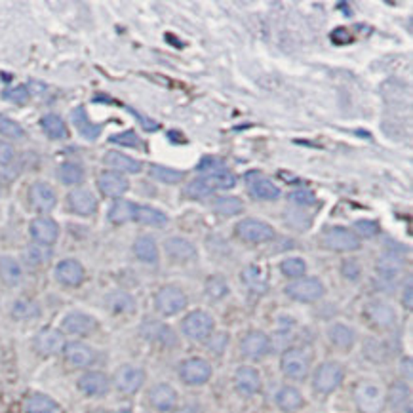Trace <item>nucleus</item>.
Listing matches in <instances>:
<instances>
[{"mask_svg": "<svg viewBox=\"0 0 413 413\" xmlns=\"http://www.w3.org/2000/svg\"><path fill=\"white\" fill-rule=\"evenodd\" d=\"M366 316L377 328H392L396 324V311L385 301H371L366 306Z\"/></svg>", "mask_w": 413, "mask_h": 413, "instance_id": "nucleus-19", "label": "nucleus"}, {"mask_svg": "<svg viewBox=\"0 0 413 413\" xmlns=\"http://www.w3.org/2000/svg\"><path fill=\"white\" fill-rule=\"evenodd\" d=\"M71 118H72V124H75V128L79 130V134L84 137V139L93 141V139H98V137H100L103 126H101V124H93V122L90 120L88 113H86L84 107L75 109L71 114Z\"/></svg>", "mask_w": 413, "mask_h": 413, "instance_id": "nucleus-28", "label": "nucleus"}, {"mask_svg": "<svg viewBox=\"0 0 413 413\" xmlns=\"http://www.w3.org/2000/svg\"><path fill=\"white\" fill-rule=\"evenodd\" d=\"M280 271H282L284 276L297 280V278L305 276L306 263L301 257H288V259H284V261L280 263Z\"/></svg>", "mask_w": 413, "mask_h": 413, "instance_id": "nucleus-48", "label": "nucleus"}, {"mask_svg": "<svg viewBox=\"0 0 413 413\" xmlns=\"http://www.w3.org/2000/svg\"><path fill=\"white\" fill-rule=\"evenodd\" d=\"M105 305L111 313L114 314H128L136 311V299L134 295H130L128 292H122V290H116V292H111L105 297Z\"/></svg>", "mask_w": 413, "mask_h": 413, "instance_id": "nucleus-32", "label": "nucleus"}, {"mask_svg": "<svg viewBox=\"0 0 413 413\" xmlns=\"http://www.w3.org/2000/svg\"><path fill=\"white\" fill-rule=\"evenodd\" d=\"M150 178L157 179L160 183H166V185H178L179 181H183L185 173L181 170H173V168H168V166H160V164H153L149 168Z\"/></svg>", "mask_w": 413, "mask_h": 413, "instance_id": "nucleus-44", "label": "nucleus"}, {"mask_svg": "<svg viewBox=\"0 0 413 413\" xmlns=\"http://www.w3.org/2000/svg\"><path fill=\"white\" fill-rule=\"evenodd\" d=\"M52 257V251L48 246H42V244H31L25 248L23 251V259L25 263L31 265V267H40V265L48 263Z\"/></svg>", "mask_w": 413, "mask_h": 413, "instance_id": "nucleus-45", "label": "nucleus"}, {"mask_svg": "<svg viewBox=\"0 0 413 413\" xmlns=\"http://www.w3.org/2000/svg\"><path fill=\"white\" fill-rule=\"evenodd\" d=\"M206 345H208V350H210V352H214V354L221 357V354L227 350L228 334L227 332H217V334H212L206 339Z\"/></svg>", "mask_w": 413, "mask_h": 413, "instance_id": "nucleus-52", "label": "nucleus"}, {"mask_svg": "<svg viewBox=\"0 0 413 413\" xmlns=\"http://www.w3.org/2000/svg\"><path fill=\"white\" fill-rule=\"evenodd\" d=\"M166 254L170 256V259L173 261H194L198 257V251L194 248L193 242H189L187 238H181V236H171L164 242Z\"/></svg>", "mask_w": 413, "mask_h": 413, "instance_id": "nucleus-24", "label": "nucleus"}, {"mask_svg": "<svg viewBox=\"0 0 413 413\" xmlns=\"http://www.w3.org/2000/svg\"><path fill=\"white\" fill-rule=\"evenodd\" d=\"M98 320L93 318L92 314L88 313H80V311H75V313L65 314V318L61 320V329L65 334L69 335H92L95 329H98Z\"/></svg>", "mask_w": 413, "mask_h": 413, "instance_id": "nucleus-12", "label": "nucleus"}, {"mask_svg": "<svg viewBox=\"0 0 413 413\" xmlns=\"http://www.w3.org/2000/svg\"><path fill=\"white\" fill-rule=\"evenodd\" d=\"M202 179H206L214 191L215 189H223V191H225V189H233V187L236 185L235 173L228 170L227 166H223V168H219V170L215 171H210V173H206Z\"/></svg>", "mask_w": 413, "mask_h": 413, "instance_id": "nucleus-42", "label": "nucleus"}, {"mask_svg": "<svg viewBox=\"0 0 413 413\" xmlns=\"http://www.w3.org/2000/svg\"><path fill=\"white\" fill-rule=\"evenodd\" d=\"M215 322L206 311H193L181 320V334L191 341H206L214 334Z\"/></svg>", "mask_w": 413, "mask_h": 413, "instance_id": "nucleus-3", "label": "nucleus"}, {"mask_svg": "<svg viewBox=\"0 0 413 413\" xmlns=\"http://www.w3.org/2000/svg\"><path fill=\"white\" fill-rule=\"evenodd\" d=\"M242 282L249 292L261 295L269 290V272L261 265H248L242 271Z\"/></svg>", "mask_w": 413, "mask_h": 413, "instance_id": "nucleus-27", "label": "nucleus"}, {"mask_svg": "<svg viewBox=\"0 0 413 413\" xmlns=\"http://www.w3.org/2000/svg\"><path fill=\"white\" fill-rule=\"evenodd\" d=\"M67 204L72 214L80 215V217H88V215L95 214L98 210V200L90 191L86 189H77L67 196Z\"/></svg>", "mask_w": 413, "mask_h": 413, "instance_id": "nucleus-22", "label": "nucleus"}, {"mask_svg": "<svg viewBox=\"0 0 413 413\" xmlns=\"http://www.w3.org/2000/svg\"><path fill=\"white\" fill-rule=\"evenodd\" d=\"M98 187L105 196L120 198L122 194L130 189V181L118 171H103L98 178Z\"/></svg>", "mask_w": 413, "mask_h": 413, "instance_id": "nucleus-20", "label": "nucleus"}, {"mask_svg": "<svg viewBox=\"0 0 413 413\" xmlns=\"http://www.w3.org/2000/svg\"><path fill=\"white\" fill-rule=\"evenodd\" d=\"M40 126H42L44 134L50 137V139H65V137L69 136L67 124L57 114H46V116H42Z\"/></svg>", "mask_w": 413, "mask_h": 413, "instance_id": "nucleus-40", "label": "nucleus"}, {"mask_svg": "<svg viewBox=\"0 0 413 413\" xmlns=\"http://www.w3.org/2000/svg\"><path fill=\"white\" fill-rule=\"evenodd\" d=\"M4 95V100L12 101V103H27L29 101V90L27 86H14V88H8L6 92L2 93Z\"/></svg>", "mask_w": 413, "mask_h": 413, "instance_id": "nucleus-56", "label": "nucleus"}, {"mask_svg": "<svg viewBox=\"0 0 413 413\" xmlns=\"http://www.w3.org/2000/svg\"><path fill=\"white\" fill-rule=\"evenodd\" d=\"M240 350L246 358H263L269 350H271V337L263 332H249L244 335L242 343H240Z\"/></svg>", "mask_w": 413, "mask_h": 413, "instance_id": "nucleus-15", "label": "nucleus"}, {"mask_svg": "<svg viewBox=\"0 0 413 413\" xmlns=\"http://www.w3.org/2000/svg\"><path fill=\"white\" fill-rule=\"evenodd\" d=\"M179 379L185 383V385L191 387H200V385H206L208 381L212 379V366L208 360L200 357H193V358H187L183 362L179 364Z\"/></svg>", "mask_w": 413, "mask_h": 413, "instance_id": "nucleus-5", "label": "nucleus"}, {"mask_svg": "<svg viewBox=\"0 0 413 413\" xmlns=\"http://www.w3.org/2000/svg\"><path fill=\"white\" fill-rule=\"evenodd\" d=\"M322 246L334 251H357L360 249V238L350 228L329 227L322 233Z\"/></svg>", "mask_w": 413, "mask_h": 413, "instance_id": "nucleus-8", "label": "nucleus"}, {"mask_svg": "<svg viewBox=\"0 0 413 413\" xmlns=\"http://www.w3.org/2000/svg\"><path fill=\"white\" fill-rule=\"evenodd\" d=\"M0 193H2V189H0Z\"/></svg>", "mask_w": 413, "mask_h": 413, "instance_id": "nucleus-64", "label": "nucleus"}, {"mask_svg": "<svg viewBox=\"0 0 413 413\" xmlns=\"http://www.w3.org/2000/svg\"><path fill=\"white\" fill-rule=\"evenodd\" d=\"M35 349L44 354V357H54L63 352L65 349V337L59 329L54 328H44L40 329L35 337Z\"/></svg>", "mask_w": 413, "mask_h": 413, "instance_id": "nucleus-14", "label": "nucleus"}, {"mask_svg": "<svg viewBox=\"0 0 413 413\" xmlns=\"http://www.w3.org/2000/svg\"><path fill=\"white\" fill-rule=\"evenodd\" d=\"M105 166L111 168V171H118V173H139L141 171V162L136 158L124 155L120 150H109L103 157Z\"/></svg>", "mask_w": 413, "mask_h": 413, "instance_id": "nucleus-26", "label": "nucleus"}, {"mask_svg": "<svg viewBox=\"0 0 413 413\" xmlns=\"http://www.w3.org/2000/svg\"><path fill=\"white\" fill-rule=\"evenodd\" d=\"M326 288L322 284L320 278L303 276L293 280L292 284L286 286V295L297 303H314L324 297Z\"/></svg>", "mask_w": 413, "mask_h": 413, "instance_id": "nucleus-2", "label": "nucleus"}, {"mask_svg": "<svg viewBox=\"0 0 413 413\" xmlns=\"http://www.w3.org/2000/svg\"><path fill=\"white\" fill-rule=\"evenodd\" d=\"M402 373L406 375V379H412V360L410 358L402 360Z\"/></svg>", "mask_w": 413, "mask_h": 413, "instance_id": "nucleus-61", "label": "nucleus"}, {"mask_svg": "<svg viewBox=\"0 0 413 413\" xmlns=\"http://www.w3.org/2000/svg\"><path fill=\"white\" fill-rule=\"evenodd\" d=\"M354 228L362 238H373L379 235V223L371 219H358L354 221Z\"/></svg>", "mask_w": 413, "mask_h": 413, "instance_id": "nucleus-53", "label": "nucleus"}, {"mask_svg": "<svg viewBox=\"0 0 413 413\" xmlns=\"http://www.w3.org/2000/svg\"><path fill=\"white\" fill-rule=\"evenodd\" d=\"M29 231H31V236L35 238V242L42 244V246H52L59 236V227L52 217H36L31 221Z\"/></svg>", "mask_w": 413, "mask_h": 413, "instance_id": "nucleus-18", "label": "nucleus"}, {"mask_svg": "<svg viewBox=\"0 0 413 413\" xmlns=\"http://www.w3.org/2000/svg\"><path fill=\"white\" fill-rule=\"evenodd\" d=\"M0 134L4 137H10V139H22L25 136L22 126L12 118L4 116V114H0Z\"/></svg>", "mask_w": 413, "mask_h": 413, "instance_id": "nucleus-51", "label": "nucleus"}, {"mask_svg": "<svg viewBox=\"0 0 413 413\" xmlns=\"http://www.w3.org/2000/svg\"><path fill=\"white\" fill-rule=\"evenodd\" d=\"M0 280L6 286H17L22 284L23 280V269L22 265L15 261L14 257L2 256L0 257Z\"/></svg>", "mask_w": 413, "mask_h": 413, "instance_id": "nucleus-33", "label": "nucleus"}, {"mask_svg": "<svg viewBox=\"0 0 413 413\" xmlns=\"http://www.w3.org/2000/svg\"><path fill=\"white\" fill-rule=\"evenodd\" d=\"M139 334H141L145 341L153 343V345H160V347H166V349H173V347H178L179 343L176 332L164 322L147 320L145 324H141Z\"/></svg>", "mask_w": 413, "mask_h": 413, "instance_id": "nucleus-10", "label": "nucleus"}, {"mask_svg": "<svg viewBox=\"0 0 413 413\" xmlns=\"http://www.w3.org/2000/svg\"><path fill=\"white\" fill-rule=\"evenodd\" d=\"M136 210L137 204H134V202L124 198H116L113 202V206L109 208L107 219L111 221V223H114V225H124V223H128V221H134V217H136Z\"/></svg>", "mask_w": 413, "mask_h": 413, "instance_id": "nucleus-31", "label": "nucleus"}, {"mask_svg": "<svg viewBox=\"0 0 413 413\" xmlns=\"http://www.w3.org/2000/svg\"><path fill=\"white\" fill-rule=\"evenodd\" d=\"M14 157H15L14 147H12L8 141H2V139H0V166L12 164V162H14Z\"/></svg>", "mask_w": 413, "mask_h": 413, "instance_id": "nucleus-58", "label": "nucleus"}, {"mask_svg": "<svg viewBox=\"0 0 413 413\" xmlns=\"http://www.w3.org/2000/svg\"><path fill=\"white\" fill-rule=\"evenodd\" d=\"M187 293L179 286H162L155 295V309L164 316H173L185 311Z\"/></svg>", "mask_w": 413, "mask_h": 413, "instance_id": "nucleus-4", "label": "nucleus"}, {"mask_svg": "<svg viewBox=\"0 0 413 413\" xmlns=\"http://www.w3.org/2000/svg\"><path fill=\"white\" fill-rule=\"evenodd\" d=\"M185 193L189 198L193 200H206L210 198L212 194H214V189L210 187V183H208L206 179H194V181H191L189 185H187Z\"/></svg>", "mask_w": 413, "mask_h": 413, "instance_id": "nucleus-49", "label": "nucleus"}, {"mask_svg": "<svg viewBox=\"0 0 413 413\" xmlns=\"http://www.w3.org/2000/svg\"><path fill=\"white\" fill-rule=\"evenodd\" d=\"M274 400H276V406L286 413L299 412L301 407L305 406V398H303L299 389H295V387H282L276 392Z\"/></svg>", "mask_w": 413, "mask_h": 413, "instance_id": "nucleus-30", "label": "nucleus"}, {"mask_svg": "<svg viewBox=\"0 0 413 413\" xmlns=\"http://www.w3.org/2000/svg\"><path fill=\"white\" fill-rule=\"evenodd\" d=\"M134 221H137L139 225H147V227L162 228L168 225V215L153 206H137Z\"/></svg>", "mask_w": 413, "mask_h": 413, "instance_id": "nucleus-34", "label": "nucleus"}, {"mask_svg": "<svg viewBox=\"0 0 413 413\" xmlns=\"http://www.w3.org/2000/svg\"><path fill=\"white\" fill-rule=\"evenodd\" d=\"M29 202L36 212H52L57 204V194L52 185L44 181H36L29 189Z\"/></svg>", "mask_w": 413, "mask_h": 413, "instance_id": "nucleus-13", "label": "nucleus"}, {"mask_svg": "<svg viewBox=\"0 0 413 413\" xmlns=\"http://www.w3.org/2000/svg\"><path fill=\"white\" fill-rule=\"evenodd\" d=\"M56 176L63 185L71 187V185H79V183L84 181L86 171L84 168H82L80 164H77V162H63V164L57 166Z\"/></svg>", "mask_w": 413, "mask_h": 413, "instance_id": "nucleus-38", "label": "nucleus"}, {"mask_svg": "<svg viewBox=\"0 0 413 413\" xmlns=\"http://www.w3.org/2000/svg\"><path fill=\"white\" fill-rule=\"evenodd\" d=\"M290 202L293 204H297V206H313L314 202H316V196H314L313 191H309V189H295L290 193Z\"/></svg>", "mask_w": 413, "mask_h": 413, "instance_id": "nucleus-55", "label": "nucleus"}, {"mask_svg": "<svg viewBox=\"0 0 413 413\" xmlns=\"http://www.w3.org/2000/svg\"><path fill=\"white\" fill-rule=\"evenodd\" d=\"M40 313V305L33 299H17L12 305V316L15 320H35Z\"/></svg>", "mask_w": 413, "mask_h": 413, "instance_id": "nucleus-43", "label": "nucleus"}, {"mask_svg": "<svg viewBox=\"0 0 413 413\" xmlns=\"http://www.w3.org/2000/svg\"><path fill=\"white\" fill-rule=\"evenodd\" d=\"M377 272L385 282H392L402 272V259L396 254L389 251V254H385V256L379 259Z\"/></svg>", "mask_w": 413, "mask_h": 413, "instance_id": "nucleus-39", "label": "nucleus"}, {"mask_svg": "<svg viewBox=\"0 0 413 413\" xmlns=\"http://www.w3.org/2000/svg\"><path fill=\"white\" fill-rule=\"evenodd\" d=\"M236 236L248 244H263L274 238V228L259 219H242L236 223Z\"/></svg>", "mask_w": 413, "mask_h": 413, "instance_id": "nucleus-9", "label": "nucleus"}, {"mask_svg": "<svg viewBox=\"0 0 413 413\" xmlns=\"http://www.w3.org/2000/svg\"><path fill=\"white\" fill-rule=\"evenodd\" d=\"M149 404L160 413L171 412L178 404V392L168 383H158L149 391Z\"/></svg>", "mask_w": 413, "mask_h": 413, "instance_id": "nucleus-17", "label": "nucleus"}, {"mask_svg": "<svg viewBox=\"0 0 413 413\" xmlns=\"http://www.w3.org/2000/svg\"><path fill=\"white\" fill-rule=\"evenodd\" d=\"M118 413H130V412H118Z\"/></svg>", "mask_w": 413, "mask_h": 413, "instance_id": "nucleus-63", "label": "nucleus"}, {"mask_svg": "<svg viewBox=\"0 0 413 413\" xmlns=\"http://www.w3.org/2000/svg\"><path fill=\"white\" fill-rule=\"evenodd\" d=\"M410 396H412L410 385L404 381H396L385 394V400L392 410H404V406L410 407Z\"/></svg>", "mask_w": 413, "mask_h": 413, "instance_id": "nucleus-35", "label": "nucleus"}, {"mask_svg": "<svg viewBox=\"0 0 413 413\" xmlns=\"http://www.w3.org/2000/svg\"><path fill=\"white\" fill-rule=\"evenodd\" d=\"M341 274L350 282H357L362 276V267L357 259H345L341 263Z\"/></svg>", "mask_w": 413, "mask_h": 413, "instance_id": "nucleus-54", "label": "nucleus"}, {"mask_svg": "<svg viewBox=\"0 0 413 413\" xmlns=\"http://www.w3.org/2000/svg\"><path fill=\"white\" fill-rule=\"evenodd\" d=\"M280 193L282 191L267 178H256L249 183V194L256 200H276L280 198Z\"/></svg>", "mask_w": 413, "mask_h": 413, "instance_id": "nucleus-36", "label": "nucleus"}, {"mask_svg": "<svg viewBox=\"0 0 413 413\" xmlns=\"http://www.w3.org/2000/svg\"><path fill=\"white\" fill-rule=\"evenodd\" d=\"M364 354L370 358L371 362H385L387 357H389V349L385 345L377 339H368L366 345H364Z\"/></svg>", "mask_w": 413, "mask_h": 413, "instance_id": "nucleus-50", "label": "nucleus"}, {"mask_svg": "<svg viewBox=\"0 0 413 413\" xmlns=\"http://www.w3.org/2000/svg\"><path fill=\"white\" fill-rule=\"evenodd\" d=\"M145 383V371L132 364H124L114 371V387L124 394H134Z\"/></svg>", "mask_w": 413, "mask_h": 413, "instance_id": "nucleus-11", "label": "nucleus"}, {"mask_svg": "<svg viewBox=\"0 0 413 413\" xmlns=\"http://www.w3.org/2000/svg\"><path fill=\"white\" fill-rule=\"evenodd\" d=\"M204 293H206L212 301H219L223 299V297H227L228 284L227 280H225V276L214 274V276L208 278L206 284H204Z\"/></svg>", "mask_w": 413, "mask_h": 413, "instance_id": "nucleus-47", "label": "nucleus"}, {"mask_svg": "<svg viewBox=\"0 0 413 413\" xmlns=\"http://www.w3.org/2000/svg\"><path fill=\"white\" fill-rule=\"evenodd\" d=\"M235 385L244 396H254L261 389V375L251 366H240L235 373Z\"/></svg>", "mask_w": 413, "mask_h": 413, "instance_id": "nucleus-25", "label": "nucleus"}, {"mask_svg": "<svg viewBox=\"0 0 413 413\" xmlns=\"http://www.w3.org/2000/svg\"><path fill=\"white\" fill-rule=\"evenodd\" d=\"M84 267L77 259H63L56 265V280L59 284L75 288L84 282Z\"/></svg>", "mask_w": 413, "mask_h": 413, "instance_id": "nucleus-16", "label": "nucleus"}, {"mask_svg": "<svg viewBox=\"0 0 413 413\" xmlns=\"http://www.w3.org/2000/svg\"><path fill=\"white\" fill-rule=\"evenodd\" d=\"M109 387H111L109 377L101 371H88L79 379V391L84 392L86 396H93V398L105 396L109 392Z\"/></svg>", "mask_w": 413, "mask_h": 413, "instance_id": "nucleus-23", "label": "nucleus"}, {"mask_svg": "<svg viewBox=\"0 0 413 413\" xmlns=\"http://www.w3.org/2000/svg\"><path fill=\"white\" fill-rule=\"evenodd\" d=\"M176 413H200L198 406H183L176 410Z\"/></svg>", "mask_w": 413, "mask_h": 413, "instance_id": "nucleus-62", "label": "nucleus"}, {"mask_svg": "<svg viewBox=\"0 0 413 413\" xmlns=\"http://www.w3.org/2000/svg\"><path fill=\"white\" fill-rule=\"evenodd\" d=\"M402 305L406 306L407 311L413 309V286L412 282H407L406 288H404V293H402Z\"/></svg>", "mask_w": 413, "mask_h": 413, "instance_id": "nucleus-60", "label": "nucleus"}, {"mask_svg": "<svg viewBox=\"0 0 413 413\" xmlns=\"http://www.w3.org/2000/svg\"><path fill=\"white\" fill-rule=\"evenodd\" d=\"M63 354L72 368H90L95 362V352H93L92 347H88L80 341L65 343Z\"/></svg>", "mask_w": 413, "mask_h": 413, "instance_id": "nucleus-21", "label": "nucleus"}, {"mask_svg": "<svg viewBox=\"0 0 413 413\" xmlns=\"http://www.w3.org/2000/svg\"><path fill=\"white\" fill-rule=\"evenodd\" d=\"M214 208L215 214L225 215V217H233V215H238L244 212V202L238 196H219V198L214 200Z\"/></svg>", "mask_w": 413, "mask_h": 413, "instance_id": "nucleus-41", "label": "nucleus"}, {"mask_svg": "<svg viewBox=\"0 0 413 413\" xmlns=\"http://www.w3.org/2000/svg\"><path fill=\"white\" fill-rule=\"evenodd\" d=\"M57 404L46 394H33L25 402V413H56Z\"/></svg>", "mask_w": 413, "mask_h": 413, "instance_id": "nucleus-46", "label": "nucleus"}, {"mask_svg": "<svg viewBox=\"0 0 413 413\" xmlns=\"http://www.w3.org/2000/svg\"><path fill=\"white\" fill-rule=\"evenodd\" d=\"M111 143H116V145H124V147H134V149H139V137H137L136 132H122L118 136L111 137Z\"/></svg>", "mask_w": 413, "mask_h": 413, "instance_id": "nucleus-57", "label": "nucleus"}, {"mask_svg": "<svg viewBox=\"0 0 413 413\" xmlns=\"http://www.w3.org/2000/svg\"><path fill=\"white\" fill-rule=\"evenodd\" d=\"M223 166H225V164H223V160H219V158L208 157V158H202V162L196 166V170L206 171V173H210V171L219 170V168H223Z\"/></svg>", "mask_w": 413, "mask_h": 413, "instance_id": "nucleus-59", "label": "nucleus"}, {"mask_svg": "<svg viewBox=\"0 0 413 413\" xmlns=\"http://www.w3.org/2000/svg\"><path fill=\"white\" fill-rule=\"evenodd\" d=\"M280 370L286 377L295 379V381H303L309 375L311 364H309V357L306 352L299 347H290L282 352L280 357Z\"/></svg>", "mask_w": 413, "mask_h": 413, "instance_id": "nucleus-6", "label": "nucleus"}, {"mask_svg": "<svg viewBox=\"0 0 413 413\" xmlns=\"http://www.w3.org/2000/svg\"><path fill=\"white\" fill-rule=\"evenodd\" d=\"M134 254L143 263H157L158 246L153 236H139L134 242Z\"/></svg>", "mask_w": 413, "mask_h": 413, "instance_id": "nucleus-37", "label": "nucleus"}, {"mask_svg": "<svg viewBox=\"0 0 413 413\" xmlns=\"http://www.w3.org/2000/svg\"><path fill=\"white\" fill-rule=\"evenodd\" d=\"M345 371L337 362H324L320 364L313 375L314 391L320 394H329L343 383Z\"/></svg>", "mask_w": 413, "mask_h": 413, "instance_id": "nucleus-7", "label": "nucleus"}, {"mask_svg": "<svg viewBox=\"0 0 413 413\" xmlns=\"http://www.w3.org/2000/svg\"><path fill=\"white\" fill-rule=\"evenodd\" d=\"M354 404L362 413H381L385 410V391L377 383L362 381L354 389Z\"/></svg>", "mask_w": 413, "mask_h": 413, "instance_id": "nucleus-1", "label": "nucleus"}, {"mask_svg": "<svg viewBox=\"0 0 413 413\" xmlns=\"http://www.w3.org/2000/svg\"><path fill=\"white\" fill-rule=\"evenodd\" d=\"M328 337L335 349L339 350H350L354 347V343H357V334H354V329L350 328V326H347V324H341V322L329 326Z\"/></svg>", "mask_w": 413, "mask_h": 413, "instance_id": "nucleus-29", "label": "nucleus"}]
</instances>
